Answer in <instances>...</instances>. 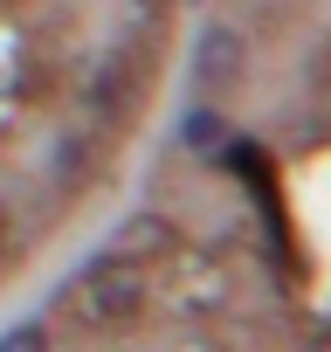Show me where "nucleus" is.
Masks as SVG:
<instances>
[{
    "label": "nucleus",
    "mask_w": 331,
    "mask_h": 352,
    "mask_svg": "<svg viewBox=\"0 0 331 352\" xmlns=\"http://www.w3.org/2000/svg\"><path fill=\"white\" fill-rule=\"evenodd\" d=\"M235 69H242V49H235V35H228V28H214V35L201 42V83H207V90H221V83H235Z\"/></svg>",
    "instance_id": "obj_3"
},
{
    "label": "nucleus",
    "mask_w": 331,
    "mask_h": 352,
    "mask_svg": "<svg viewBox=\"0 0 331 352\" xmlns=\"http://www.w3.org/2000/svg\"><path fill=\"white\" fill-rule=\"evenodd\" d=\"M207 138H214V118L194 111V118H187V145H207Z\"/></svg>",
    "instance_id": "obj_5"
},
{
    "label": "nucleus",
    "mask_w": 331,
    "mask_h": 352,
    "mask_svg": "<svg viewBox=\"0 0 331 352\" xmlns=\"http://www.w3.org/2000/svg\"><path fill=\"white\" fill-rule=\"evenodd\" d=\"M173 249V221L166 214H131L117 235H111V256L117 263H152V256H166Z\"/></svg>",
    "instance_id": "obj_2"
},
{
    "label": "nucleus",
    "mask_w": 331,
    "mask_h": 352,
    "mask_svg": "<svg viewBox=\"0 0 331 352\" xmlns=\"http://www.w3.org/2000/svg\"><path fill=\"white\" fill-rule=\"evenodd\" d=\"M0 352H49V331L42 324H14L8 338H0Z\"/></svg>",
    "instance_id": "obj_4"
},
{
    "label": "nucleus",
    "mask_w": 331,
    "mask_h": 352,
    "mask_svg": "<svg viewBox=\"0 0 331 352\" xmlns=\"http://www.w3.org/2000/svg\"><path fill=\"white\" fill-rule=\"evenodd\" d=\"M62 311H76L83 324H111V318L138 311V263H117V256L90 263L76 276V290H62Z\"/></svg>",
    "instance_id": "obj_1"
}]
</instances>
